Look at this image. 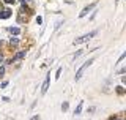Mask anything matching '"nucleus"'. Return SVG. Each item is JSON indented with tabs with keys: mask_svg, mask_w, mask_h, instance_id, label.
<instances>
[{
	"mask_svg": "<svg viewBox=\"0 0 126 120\" xmlns=\"http://www.w3.org/2000/svg\"><path fill=\"white\" fill-rule=\"evenodd\" d=\"M96 33H98V30H93V32H90V33L84 35V37H80V38H76V40H74V46H76V44H82V43L90 41V40H92L93 37H96Z\"/></svg>",
	"mask_w": 126,
	"mask_h": 120,
	"instance_id": "1",
	"label": "nucleus"
},
{
	"mask_svg": "<svg viewBox=\"0 0 126 120\" xmlns=\"http://www.w3.org/2000/svg\"><path fill=\"white\" fill-rule=\"evenodd\" d=\"M92 63H93V59H88V60H87V62L84 63V65H82L80 68H79V71L76 73V81H79V79L82 78V74L85 73V70H87V68H88L90 65H92Z\"/></svg>",
	"mask_w": 126,
	"mask_h": 120,
	"instance_id": "2",
	"label": "nucleus"
},
{
	"mask_svg": "<svg viewBox=\"0 0 126 120\" xmlns=\"http://www.w3.org/2000/svg\"><path fill=\"white\" fill-rule=\"evenodd\" d=\"M49 84H50V74H47L44 82H43V87H41V95H46L47 89H49Z\"/></svg>",
	"mask_w": 126,
	"mask_h": 120,
	"instance_id": "3",
	"label": "nucleus"
},
{
	"mask_svg": "<svg viewBox=\"0 0 126 120\" xmlns=\"http://www.w3.org/2000/svg\"><path fill=\"white\" fill-rule=\"evenodd\" d=\"M94 6H96V3H90V5H88V6H85V8H84V10H82V11H80V14H79V18H84V16H87V14H88V13H90V11H92V10H93V8H94Z\"/></svg>",
	"mask_w": 126,
	"mask_h": 120,
	"instance_id": "4",
	"label": "nucleus"
},
{
	"mask_svg": "<svg viewBox=\"0 0 126 120\" xmlns=\"http://www.w3.org/2000/svg\"><path fill=\"white\" fill-rule=\"evenodd\" d=\"M11 13H13V11H11V8H2V10H0V19L10 18Z\"/></svg>",
	"mask_w": 126,
	"mask_h": 120,
	"instance_id": "5",
	"label": "nucleus"
},
{
	"mask_svg": "<svg viewBox=\"0 0 126 120\" xmlns=\"http://www.w3.org/2000/svg\"><path fill=\"white\" fill-rule=\"evenodd\" d=\"M24 57H25V51H21V52H17V54L14 55V59H16V60H22Z\"/></svg>",
	"mask_w": 126,
	"mask_h": 120,
	"instance_id": "6",
	"label": "nucleus"
},
{
	"mask_svg": "<svg viewBox=\"0 0 126 120\" xmlns=\"http://www.w3.org/2000/svg\"><path fill=\"white\" fill-rule=\"evenodd\" d=\"M10 32H11V35H14V37H16V35H19V33H21V30H19L17 27H11V29H10Z\"/></svg>",
	"mask_w": 126,
	"mask_h": 120,
	"instance_id": "7",
	"label": "nucleus"
},
{
	"mask_svg": "<svg viewBox=\"0 0 126 120\" xmlns=\"http://www.w3.org/2000/svg\"><path fill=\"white\" fill-rule=\"evenodd\" d=\"M17 22H21V24H24V22H27V16H25V18H24V14L21 13V14L17 16Z\"/></svg>",
	"mask_w": 126,
	"mask_h": 120,
	"instance_id": "8",
	"label": "nucleus"
},
{
	"mask_svg": "<svg viewBox=\"0 0 126 120\" xmlns=\"http://www.w3.org/2000/svg\"><path fill=\"white\" fill-rule=\"evenodd\" d=\"M82 104H84V103H79V106H77V109L76 111H74V115H79V114H80V111H82Z\"/></svg>",
	"mask_w": 126,
	"mask_h": 120,
	"instance_id": "9",
	"label": "nucleus"
},
{
	"mask_svg": "<svg viewBox=\"0 0 126 120\" xmlns=\"http://www.w3.org/2000/svg\"><path fill=\"white\" fill-rule=\"evenodd\" d=\"M10 44H11V46H17V44H19V40H17V38H11V40H10Z\"/></svg>",
	"mask_w": 126,
	"mask_h": 120,
	"instance_id": "10",
	"label": "nucleus"
},
{
	"mask_svg": "<svg viewBox=\"0 0 126 120\" xmlns=\"http://www.w3.org/2000/svg\"><path fill=\"white\" fill-rule=\"evenodd\" d=\"M115 90H117V93H118V95H123V93H125V89H123V87H117Z\"/></svg>",
	"mask_w": 126,
	"mask_h": 120,
	"instance_id": "11",
	"label": "nucleus"
},
{
	"mask_svg": "<svg viewBox=\"0 0 126 120\" xmlns=\"http://www.w3.org/2000/svg\"><path fill=\"white\" fill-rule=\"evenodd\" d=\"M68 101H65V103H63V104H62V109H63V112H65V111H68Z\"/></svg>",
	"mask_w": 126,
	"mask_h": 120,
	"instance_id": "12",
	"label": "nucleus"
},
{
	"mask_svg": "<svg viewBox=\"0 0 126 120\" xmlns=\"http://www.w3.org/2000/svg\"><path fill=\"white\" fill-rule=\"evenodd\" d=\"M62 68H58V70H57V73H55V79H58V78H60V74H62Z\"/></svg>",
	"mask_w": 126,
	"mask_h": 120,
	"instance_id": "13",
	"label": "nucleus"
},
{
	"mask_svg": "<svg viewBox=\"0 0 126 120\" xmlns=\"http://www.w3.org/2000/svg\"><path fill=\"white\" fill-rule=\"evenodd\" d=\"M80 55H82V51H77V52L74 54V60H76L77 57H80Z\"/></svg>",
	"mask_w": 126,
	"mask_h": 120,
	"instance_id": "14",
	"label": "nucleus"
},
{
	"mask_svg": "<svg viewBox=\"0 0 126 120\" xmlns=\"http://www.w3.org/2000/svg\"><path fill=\"white\" fill-rule=\"evenodd\" d=\"M0 87H2V89H6V87H8V82H6V81H3L2 84H0Z\"/></svg>",
	"mask_w": 126,
	"mask_h": 120,
	"instance_id": "15",
	"label": "nucleus"
},
{
	"mask_svg": "<svg viewBox=\"0 0 126 120\" xmlns=\"http://www.w3.org/2000/svg\"><path fill=\"white\" fill-rule=\"evenodd\" d=\"M3 74H5V68L0 66V78H3Z\"/></svg>",
	"mask_w": 126,
	"mask_h": 120,
	"instance_id": "16",
	"label": "nucleus"
},
{
	"mask_svg": "<svg viewBox=\"0 0 126 120\" xmlns=\"http://www.w3.org/2000/svg\"><path fill=\"white\" fill-rule=\"evenodd\" d=\"M126 57V52H123V54H121V57L120 59H118V63H120V62H123V59Z\"/></svg>",
	"mask_w": 126,
	"mask_h": 120,
	"instance_id": "17",
	"label": "nucleus"
},
{
	"mask_svg": "<svg viewBox=\"0 0 126 120\" xmlns=\"http://www.w3.org/2000/svg\"><path fill=\"white\" fill-rule=\"evenodd\" d=\"M117 73H118V74H125V73H126V68H121V70L117 71Z\"/></svg>",
	"mask_w": 126,
	"mask_h": 120,
	"instance_id": "18",
	"label": "nucleus"
},
{
	"mask_svg": "<svg viewBox=\"0 0 126 120\" xmlns=\"http://www.w3.org/2000/svg\"><path fill=\"white\" fill-rule=\"evenodd\" d=\"M43 22V18H41V16H38V18H36V24H41Z\"/></svg>",
	"mask_w": 126,
	"mask_h": 120,
	"instance_id": "19",
	"label": "nucleus"
},
{
	"mask_svg": "<svg viewBox=\"0 0 126 120\" xmlns=\"http://www.w3.org/2000/svg\"><path fill=\"white\" fill-rule=\"evenodd\" d=\"M30 120H39V115H35V117H32Z\"/></svg>",
	"mask_w": 126,
	"mask_h": 120,
	"instance_id": "20",
	"label": "nucleus"
},
{
	"mask_svg": "<svg viewBox=\"0 0 126 120\" xmlns=\"http://www.w3.org/2000/svg\"><path fill=\"white\" fill-rule=\"evenodd\" d=\"M16 0H5V3H14Z\"/></svg>",
	"mask_w": 126,
	"mask_h": 120,
	"instance_id": "21",
	"label": "nucleus"
},
{
	"mask_svg": "<svg viewBox=\"0 0 126 120\" xmlns=\"http://www.w3.org/2000/svg\"><path fill=\"white\" fill-rule=\"evenodd\" d=\"M0 62H3V55L2 54H0Z\"/></svg>",
	"mask_w": 126,
	"mask_h": 120,
	"instance_id": "22",
	"label": "nucleus"
},
{
	"mask_svg": "<svg viewBox=\"0 0 126 120\" xmlns=\"http://www.w3.org/2000/svg\"><path fill=\"white\" fill-rule=\"evenodd\" d=\"M115 2H118V0H115Z\"/></svg>",
	"mask_w": 126,
	"mask_h": 120,
	"instance_id": "23",
	"label": "nucleus"
}]
</instances>
